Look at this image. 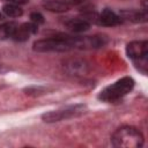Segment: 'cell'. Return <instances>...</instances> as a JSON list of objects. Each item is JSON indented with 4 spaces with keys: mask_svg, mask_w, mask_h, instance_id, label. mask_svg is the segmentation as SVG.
Segmentation results:
<instances>
[{
    "mask_svg": "<svg viewBox=\"0 0 148 148\" xmlns=\"http://www.w3.org/2000/svg\"><path fill=\"white\" fill-rule=\"evenodd\" d=\"M112 145L120 148H140L143 146V136L139 130L132 126L118 128L111 138Z\"/></svg>",
    "mask_w": 148,
    "mask_h": 148,
    "instance_id": "6da1fadb",
    "label": "cell"
},
{
    "mask_svg": "<svg viewBox=\"0 0 148 148\" xmlns=\"http://www.w3.org/2000/svg\"><path fill=\"white\" fill-rule=\"evenodd\" d=\"M133 87H134V80L130 76H125L116 81L113 84H110L106 88H104L99 92L98 98L103 102H109V103L117 102L121 99L125 95H127L133 89Z\"/></svg>",
    "mask_w": 148,
    "mask_h": 148,
    "instance_id": "7a4b0ae2",
    "label": "cell"
},
{
    "mask_svg": "<svg viewBox=\"0 0 148 148\" xmlns=\"http://www.w3.org/2000/svg\"><path fill=\"white\" fill-rule=\"evenodd\" d=\"M36 52H67L73 50L68 35H59L56 37L38 39L32 45Z\"/></svg>",
    "mask_w": 148,
    "mask_h": 148,
    "instance_id": "3957f363",
    "label": "cell"
},
{
    "mask_svg": "<svg viewBox=\"0 0 148 148\" xmlns=\"http://www.w3.org/2000/svg\"><path fill=\"white\" fill-rule=\"evenodd\" d=\"M69 42L73 49H101L109 43V38L105 35L94 36H69Z\"/></svg>",
    "mask_w": 148,
    "mask_h": 148,
    "instance_id": "277c9868",
    "label": "cell"
},
{
    "mask_svg": "<svg viewBox=\"0 0 148 148\" xmlns=\"http://www.w3.org/2000/svg\"><path fill=\"white\" fill-rule=\"evenodd\" d=\"M86 112V106L82 104H77V105H73V106H68L61 110H56V111H50L46 112L44 114H42V119L45 123H57L64 119H68L72 117H76L80 116L82 113Z\"/></svg>",
    "mask_w": 148,
    "mask_h": 148,
    "instance_id": "5b68a950",
    "label": "cell"
},
{
    "mask_svg": "<svg viewBox=\"0 0 148 148\" xmlns=\"http://www.w3.org/2000/svg\"><path fill=\"white\" fill-rule=\"evenodd\" d=\"M126 53L134 62L147 59L148 56V43L146 40H134L127 44Z\"/></svg>",
    "mask_w": 148,
    "mask_h": 148,
    "instance_id": "8992f818",
    "label": "cell"
},
{
    "mask_svg": "<svg viewBox=\"0 0 148 148\" xmlns=\"http://www.w3.org/2000/svg\"><path fill=\"white\" fill-rule=\"evenodd\" d=\"M64 69L69 75H73V76H82V75H86L88 73L89 66L82 59L72 58V59H68L67 61H65Z\"/></svg>",
    "mask_w": 148,
    "mask_h": 148,
    "instance_id": "52a82bcc",
    "label": "cell"
},
{
    "mask_svg": "<svg viewBox=\"0 0 148 148\" xmlns=\"http://www.w3.org/2000/svg\"><path fill=\"white\" fill-rule=\"evenodd\" d=\"M38 30V25L34 22H27V23H23V24H20L14 35H13V39L16 40V42H25L29 39L30 35L32 34H36Z\"/></svg>",
    "mask_w": 148,
    "mask_h": 148,
    "instance_id": "ba28073f",
    "label": "cell"
},
{
    "mask_svg": "<svg viewBox=\"0 0 148 148\" xmlns=\"http://www.w3.org/2000/svg\"><path fill=\"white\" fill-rule=\"evenodd\" d=\"M119 17H120V20L140 23V22H145L147 20V14H146V12H140L136 9H125V10L120 12Z\"/></svg>",
    "mask_w": 148,
    "mask_h": 148,
    "instance_id": "9c48e42d",
    "label": "cell"
},
{
    "mask_svg": "<svg viewBox=\"0 0 148 148\" xmlns=\"http://www.w3.org/2000/svg\"><path fill=\"white\" fill-rule=\"evenodd\" d=\"M98 20H99V23L105 25V27H114V25H117V24H119L121 22L119 15H117L110 8L103 9V12L101 13Z\"/></svg>",
    "mask_w": 148,
    "mask_h": 148,
    "instance_id": "30bf717a",
    "label": "cell"
},
{
    "mask_svg": "<svg viewBox=\"0 0 148 148\" xmlns=\"http://www.w3.org/2000/svg\"><path fill=\"white\" fill-rule=\"evenodd\" d=\"M42 6L44 9L52 13H64L69 9V5L61 0H44Z\"/></svg>",
    "mask_w": 148,
    "mask_h": 148,
    "instance_id": "8fae6325",
    "label": "cell"
},
{
    "mask_svg": "<svg viewBox=\"0 0 148 148\" xmlns=\"http://www.w3.org/2000/svg\"><path fill=\"white\" fill-rule=\"evenodd\" d=\"M66 27L73 32H83L90 28V23L86 18H71L66 22Z\"/></svg>",
    "mask_w": 148,
    "mask_h": 148,
    "instance_id": "7c38bea8",
    "label": "cell"
},
{
    "mask_svg": "<svg viewBox=\"0 0 148 148\" xmlns=\"http://www.w3.org/2000/svg\"><path fill=\"white\" fill-rule=\"evenodd\" d=\"M17 27L18 24L15 22H6L3 24H0V39L12 38Z\"/></svg>",
    "mask_w": 148,
    "mask_h": 148,
    "instance_id": "4fadbf2b",
    "label": "cell"
},
{
    "mask_svg": "<svg viewBox=\"0 0 148 148\" xmlns=\"http://www.w3.org/2000/svg\"><path fill=\"white\" fill-rule=\"evenodd\" d=\"M2 10L9 17H20L23 14V9L18 5H14V3H9V2L2 7Z\"/></svg>",
    "mask_w": 148,
    "mask_h": 148,
    "instance_id": "5bb4252c",
    "label": "cell"
},
{
    "mask_svg": "<svg viewBox=\"0 0 148 148\" xmlns=\"http://www.w3.org/2000/svg\"><path fill=\"white\" fill-rule=\"evenodd\" d=\"M30 20H31V22L36 23L37 25L44 23V16L40 13H38V12H32L30 14Z\"/></svg>",
    "mask_w": 148,
    "mask_h": 148,
    "instance_id": "9a60e30c",
    "label": "cell"
},
{
    "mask_svg": "<svg viewBox=\"0 0 148 148\" xmlns=\"http://www.w3.org/2000/svg\"><path fill=\"white\" fill-rule=\"evenodd\" d=\"M27 91L28 95H39L40 92H43V89L40 87H34V88H28Z\"/></svg>",
    "mask_w": 148,
    "mask_h": 148,
    "instance_id": "2e32d148",
    "label": "cell"
},
{
    "mask_svg": "<svg viewBox=\"0 0 148 148\" xmlns=\"http://www.w3.org/2000/svg\"><path fill=\"white\" fill-rule=\"evenodd\" d=\"M6 1H8L9 3L18 5V6H21V5H25V3H28V2H29V0H6Z\"/></svg>",
    "mask_w": 148,
    "mask_h": 148,
    "instance_id": "e0dca14e",
    "label": "cell"
},
{
    "mask_svg": "<svg viewBox=\"0 0 148 148\" xmlns=\"http://www.w3.org/2000/svg\"><path fill=\"white\" fill-rule=\"evenodd\" d=\"M1 18H2V15H1V14H0V20H1Z\"/></svg>",
    "mask_w": 148,
    "mask_h": 148,
    "instance_id": "ac0fdd59",
    "label": "cell"
}]
</instances>
